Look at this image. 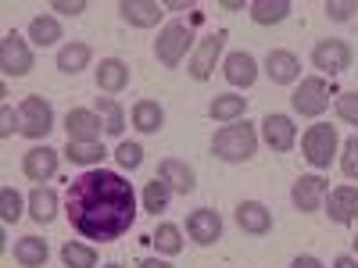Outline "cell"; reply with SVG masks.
Returning a JSON list of instances; mask_svg holds the SVG:
<instances>
[{
  "label": "cell",
  "instance_id": "cell-1",
  "mask_svg": "<svg viewBox=\"0 0 358 268\" xmlns=\"http://www.w3.org/2000/svg\"><path fill=\"white\" fill-rule=\"evenodd\" d=\"M69 222L83 240H122L136 222V193L118 172L90 168L69 186Z\"/></svg>",
  "mask_w": 358,
  "mask_h": 268
},
{
  "label": "cell",
  "instance_id": "cell-2",
  "mask_svg": "<svg viewBox=\"0 0 358 268\" xmlns=\"http://www.w3.org/2000/svg\"><path fill=\"white\" fill-rule=\"evenodd\" d=\"M255 151H258V133H255L251 122H244V118L219 129L215 140H212V154L222 158V161H248V158H255Z\"/></svg>",
  "mask_w": 358,
  "mask_h": 268
},
{
  "label": "cell",
  "instance_id": "cell-3",
  "mask_svg": "<svg viewBox=\"0 0 358 268\" xmlns=\"http://www.w3.org/2000/svg\"><path fill=\"white\" fill-rule=\"evenodd\" d=\"M50 129H54V107H50V100L40 97V94L25 97L22 107H18V133L29 136V140H43V136H50Z\"/></svg>",
  "mask_w": 358,
  "mask_h": 268
},
{
  "label": "cell",
  "instance_id": "cell-4",
  "mask_svg": "<svg viewBox=\"0 0 358 268\" xmlns=\"http://www.w3.org/2000/svg\"><path fill=\"white\" fill-rule=\"evenodd\" d=\"M190 47H194V33H190L187 22H169L158 33V40H155V54H158V61L165 68H176L187 57Z\"/></svg>",
  "mask_w": 358,
  "mask_h": 268
},
{
  "label": "cell",
  "instance_id": "cell-5",
  "mask_svg": "<svg viewBox=\"0 0 358 268\" xmlns=\"http://www.w3.org/2000/svg\"><path fill=\"white\" fill-rule=\"evenodd\" d=\"M290 104H294V111L301 118H319L326 107H330V86H326L322 75H308V79H301V86L294 89Z\"/></svg>",
  "mask_w": 358,
  "mask_h": 268
},
{
  "label": "cell",
  "instance_id": "cell-6",
  "mask_svg": "<svg viewBox=\"0 0 358 268\" xmlns=\"http://www.w3.org/2000/svg\"><path fill=\"white\" fill-rule=\"evenodd\" d=\"M301 151H305L308 165H315V168H330V161L337 158V129H334V126H326V122L312 126V129L305 133V140H301Z\"/></svg>",
  "mask_w": 358,
  "mask_h": 268
},
{
  "label": "cell",
  "instance_id": "cell-7",
  "mask_svg": "<svg viewBox=\"0 0 358 268\" xmlns=\"http://www.w3.org/2000/svg\"><path fill=\"white\" fill-rule=\"evenodd\" d=\"M0 72L8 79L33 72V50H29V43L18 33H4V40H0Z\"/></svg>",
  "mask_w": 358,
  "mask_h": 268
},
{
  "label": "cell",
  "instance_id": "cell-8",
  "mask_svg": "<svg viewBox=\"0 0 358 268\" xmlns=\"http://www.w3.org/2000/svg\"><path fill=\"white\" fill-rule=\"evenodd\" d=\"M222 47H226V33H212V36H204V40L197 43L194 57H190V65H187L190 79H197V82L212 79V72H215V61L222 57Z\"/></svg>",
  "mask_w": 358,
  "mask_h": 268
},
{
  "label": "cell",
  "instance_id": "cell-9",
  "mask_svg": "<svg viewBox=\"0 0 358 268\" xmlns=\"http://www.w3.org/2000/svg\"><path fill=\"white\" fill-rule=\"evenodd\" d=\"M351 47L344 43V40H319L315 47H312V65L319 68V72H330V75H337V72H344V68H351Z\"/></svg>",
  "mask_w": 358,
  "mask_h": 268
},
{
  "label": "cell",
  "instance_id": "cell-10",
  "mask_svg": "<svg viewBox=\"0 0 358 268\" xmlns=\"http://www.w3.org/2000/svg\"><path fill=\"white\" fill-rule=\"evenodd\" d=\"M65 129H69V143H101L104 118H101L97 111L76 107V111L65 114Z\"/></svg>",
  "mask_w": 358,
  "mask_h": 268
},
{
  "label": "cell",
  "instance_id": "cell-11",
  "mask_svg": "<svg viewBox=\"0 0 358 268\" xmlns=\"http://www.w3.org/2000/svg\"><path fill=\"white\" fill-rule=\"evenodd\" d=\"M262 136L276 154H287L297 140V126L290 122V114H265L262 118Z\"/></svg>",
  "mask_w": 358,
  "mask_h": 268
},
{
  "label": "cell",
  "instance_id": "cell-12",
  "mask_svg": "<svg viewBox=\"0 0 358 268\" xmlns=\"http://www.w3.org/2000/svg\"><path fill=\"white\" fill-rule=\"evenodd\" d=\"M187 232H190V240L201 244V247L215 244L219 236H222V218H219V211H212V207H197V211H190Z\"/></svg>",
  "mask_w": 358,
  "mask_h": 268
},
{
  "label": "cell",
  "instance_id": "cell-13",
  "mask_svg": "<svg viewBox=\"0 0 358 268\" xmlns=\"http://www.w3.org/2000/svg\"><path fill=\"white\" fill-rule=\"evenodd\" d=\"M322 197H326V179L322 175H301L294 183V190H290V200H294V207L297 211H319L322 207Z\"/></svg>",
  "mask_w": 358,
  "mask_h": 268
},
{
  "label": "cell",
  "instance_id": "cell-14",
  "mask_svg": "<svg viewBox=\"0 0 358 268\" xmlns=\"http://www.w3.org/2000/svg\"><path fill=\"white\" fill-rule=\"evenodd\" d=\"M326 215L337 225H351L358 218V190L355 186H337L326 197Z\"/></svg>",
  "mask_w": 358,
  "mask_h": 268
},
{
  "label": "cell",
  "instance_id": "cell-15",
  "mask_svg": "<svg viewBox=\"0 0 358 268\" xmlns=\"http://www.w3.org/2000/svg\"><path fill=\"white\" fill-rule=\"evenodd\" d=\"M118 15H122V22H129L136 29H151V25L162 22L165 4H158V0H122V4H118Z\"/></svg>",
  "mask_w": 358,
  "mask_h": 268
},
{
  "label": "cell",
  "instance_id": "cell-16",
  "mask_svg": "<svg viewBox=\"0 0 358 268\" xmlns=\"http://www.w3.org/2000/svg\"><path fill=\"white\" fill-rule=\"evenodd\" d=\"M222 75H226L229 86H255L258 61L248 50H233V54H226V61H222Z\"/></svg>",
  "mask_w": 358,
  "mask_h": 268
},
{
  "label": "cell",
  "instance_id": "cell-17",
  "mask_svg": "<svg viewBox=\"0 0 358 268\" xmlns=\"http://www.w3.org/2000/svg\"><path fill=\"white\" fill-rule=\"evenodd\" d=\"M265 72L276 86H290V82L301 79V61H297V54H290V50H268Z\"/></svg>",
  "mask_w": 358,
  "mask_h": 268
},
{
  "label": "cell",
  "instance_id": "cell-18",
  "mask_svg": "<svg viewBox=\"0 0 358 268\" xmlns=\"http://www.w3.org/2000/svg\"><path fill=\"white\" fill-rule=\"evenodd\" d=\"M236 225L251 236H265V232H273V211L262 200H244L236 207Z\"/></svg>",
  "mask_w": 358,
  "mask_h": 268
},
{
  "label": "cell",
  "instance_id": "cell-19",
  "mask_svg": "<svg viewBox=\"0 0 358 268\" xmlns=\"http://www.w3.org/2000/svg\"><path fill=\"white\" fill-rule=\"evenodd\" d=\"M158 175L169 183V190L172 193H194L197 190V175H194V168L187 165V161H179V158H165L162 165H158Z\"/></svg>",
  "mask_w": 358,
  "mask_h": 268
},
{
  "label": "cell",
  "instance_id": "cell-20",
  "mask_svg": "<svg viewBox=\"0 0 358 268\" xmlns=\"http://www.w3.org/2000/svg\"><path fill=\"white\" fill-rule=\"evenodd\" d=\"M22 172L33 179V183H47V179L57 172V151L54 147H33V151H25Z\"/></svg>",
  "mask_w": 358,
  "mask_h": 268
},
{
  "label": "cell",
  "instance_id": "cell-21",
  "mask_svg": "<svg viewBox=\"0 0 358 268\" xmlns=\"http://www.w3.org/2000/svg\"><path fill=\"white\" fill-rule=\"evenodd\" d=\"M126 86H129V65L122 57H104L97 68V89H104V94H122Z\"/></svg>",
  "mask_w": 358,
  "mask_h": 268
},
{
  "label": "cell",
  "instance_id": "cell-22",
  "mask_svg": "<svg viewBox=\"0 0 358 268\" xmlns=\"http://www.w3.org/2000/svg\"><path fill=\"white\" fill-rule=\"evenodd\" d=\"M50 258V247L47 240H40V236H22V240L15 244V261L22 268H43Z\"/></svg>",
  "mask_w": 358,
  "mask_h": 268
},
{
  "label": "cell",
  "instance_id": "cell-23",
  "mask_svg": "<svg viewBox=\"0 0 358 268\" xmlns=\"http://www.w3.org/2000/svg\"><path fill=\"white\" fill-rule=\"evenodd\" d=\"M208 114H212L215 122H226V126H233V122H241V118L248 114V97L222 94V97H215L212 104H208Z\"/></svg>",
  "mask_w": 358,
  "mask_h": 268
},
{
  "label": "cell",
  "instance_id": "cell-24",
  "mask_svg": "<svg viewBox=\"0 0 358 268\" xmlns=\"http://www.w3.org/2000/svg\"><path fill=\"white\" fill-rule=\"evenodd\" d=\"M54 215H57V193L50 186H36L29 193V218L47 225V222H54Z\"/></svg>",
  "mask_w": 358,
  "mask_h": 268
},
{
  "label": "cell",
  "instance_id": "cell-25",
  "mask_svg": "<svg viewBox=\"0 0 358 268\" xmlns=\"http://www.w3.org/2000/svg\"><path fill=\"white\" fill-rule=\"evenodd\" d=\"M165 126V111L158 100H136L133 104V129L140 133H158Z\"/></svg>",
  "mask_w": 358,
  "mask_h": 268
},
{
  "label": "cell",
  "instance_id": "cell-26",
  "mask_svg": "<svg viewBox=\"0 0 358 268\" xmlns=\"http://www.w3.org/2000/svg\"><path fill=\"white\" fill-rule=\"evenodd\" d=\"M90 57H94L90 43H69V47L57 50V68H62L65 75H79L90 65Z\"/></svg>",
  "mask_w": 358,
  "mask_h": 268
},
{
  "label": "cell",
  "instance_id": "cell-27",
  "mask_svg": "<svg viewBox=\"0 0 358 268\" xmlns=\"http://www.w3.org/2000/svg\"><path fill=\"white\" fill-rule=\"evenodd\" d=\"M290 11H294L290 0H255V4H251V18H255L258 25H276V22H283Z\"/></svg>",
  "mask_w": 358,
  "mask_h": 268
},
{
  "label": "cell",
  "instance_id": "cell-28",
  "mask_svg": "<svg viewBox=\"0 0 358 268\" xmlns=\"http://www.w3.org/2000/svg\"><path fill=\"white\" fill-rule=\"evenodd\" d=\"M97 114L104 118V133L108 136H122L126 129V111L115 97H97Z\"/></svg>",
  "mask_w": 358,
  "mask_h": 268
},
{
  "label": "cell",
  "instance_id": "cell-29",
  "mask_svg": "<svg viewBox=\"0 0 358 268\" xmlns=\"http://www.w3.org/2000/svg\"><path fill=\"white\" fill-rule=\"evenodd\" d=\"M29 40H33L36 47H54L57 40H62V25H57V18L50 15H40L29 22Z\"/></svg>",
  "mask_w": 358,
  "mask_h": 268
},
{
  "label": "cell",
  "instance_id": "cell-30",
  "mask_svg": "<svg viewBox=\"0 0 358 268\" xmlns=\"http://www.w3.org/2000/svg\"><path fill=\"white\" fill-rule=\"evenodd\" d=\"M169 197H172V190H169V183L162 175H155L151 183L143 186V211H151V215H158V211H165L169 207Z\"/></svg>",
  "mask_w": 358,
  "mask_h": 268
},
{
  "label": "cell",
  "instance_id": "cell-31",
  "mask_svg": "<svg viewBox=\"0 0 358 268\" xmlns=\"http://www.w3.org/2000/svg\"><path fill=\"white\" fill-rule=\"evenodd\" d=\"M104 154H108V151H104L101 143H69V147H65V158H69L72 165H83V168L101 165Z\"/></svg>",
  "mask_w": 358,
  "mask_h": 268
},
{
  "label": "cell",
  "instance_id": "cell-32",
  "mask_svg": "<svg viewBox=\"0 0 358 268\" xmlns=\"http://www.w3.org/2000/svg\"><path fill=\"white\" fill-rule=\"evenodd\" d=\"M62 261L69 268H97V251L94 247H86V244H65L62 247Z\"/></svg>",
  "mask_w": 358,
  "mask_h": 268
},
{
  "label": "cell",
  "instance_id": "cell-33",
  "mask_svg": "<svg viewBox=\"0 0 358 268\" xmlns=\"http://www.w3.org/2000/svg\"><path fill=\"white\" fill-rule=\"evenodd\" d=\"M151 240H155V247L162 254H179L183 251V232H179V225H172V222H162Z\"/></svg>",
  "mask_w": 358,
  "mask_h": 268
},
{
  "label": "cell",
  "instance_id": "cell-34",
  "mask_svg": "<svg viewBox=\"0 0 358 268\" xmlns=\"http://www.w3.org/2000/svg\"><path fill=\"white\" fill-rule=\"evenodd\" d=\"M0 218H4V225H15L22 218V193L15 186L0 190Z\"/></svg>",
  "mask_w": 358,
  "mask_h": 268
},
{
  "label": "cell",
  "instance_id": "cell-35",
  "mask_svg": "<svg viewBox=\"0 0 358 268\" xmlns=\"http://www.w3.org/2000/svg\"><path fill=\"white\" fill-rule=\"evenodd\" d=\"M115 161L122 165V168H140L143 165V147L140 143H118V151H115Z\"/></svg>",
  "mask_w": 358,
  "mask_h": 268
},
{
  "label": "cell",
  "instance_id": "cell-36",
  "mask_svg": "<svg viewBox=\"0 0 358 268\" xmlns=\"http://www.w3.org/2000/svg\"><path fill=\"white\" fill-rule=\"evenodd\" d=\"M358 11V0H326V18L330 22H351Z\"/></svg>",
  "mask_w": 358,
  "mask_h": 268
},
{
  "label": "cell",
  "instance_id": "cell-37",
  "mask_svg": "<svg viewBox=\"0 0 358 268\" xmlns=\"http://www.w3.org/2000/svg\"><path fill=\"white\" fill-rule=\"evenodd\" d=\"M341 168H344V175H348V179H355V183H358V136H351V140L344 143Z\"/></svg>",
  "mask_w": 358,
  "mask_h": 268
},
{
  "label": "cell",
  "instance_id": "cell-38",
  "mask_svg": "<svg viewBox=\"0 0 358 268\" xmlns=\"http://www.w3.org/2000/svg\"><path fill=\"white\" fill-rule=\"evenodd\" d=\"M337 114H341V122L358 126V94H341L337 97Z\"/></svg>",
  "mask_w": 358,
  "mask_h": 268
},
{
  "label": "cell",
  "instance_id": "cell-39",
  "mask_svg": "<svg viewBox=\"0 0 358 268\" xmlns=\"http://www.w3.org/2000/svg\"><path fill=\"white\" fill-rule=\"evenodd\" d=\"M15 129H18V114H15V111H11L8 104H0V136L8 140V136H11Z\"/></svg>",
  "mask_w": 358,
  "mask_h": 268
},
{
  "label": "cell",
  "instance_id": "cell-40",
  "mask_svg": "<svg viewBox=\"0 0 358 268\" xmlns=\"http://www.w3.org/2000/svg\"><path fill=\"white\" fill-rule=\"evenodd\" d=\"M50 11H57V15H83L86 11V0H54L50 4Z\"/></svg>",
  "mask_w": 358,
  "mask_h": 268
},
{
  "label": "cell",
  "instance_id": "cell-41",
  "mask_svg": "<svg viewBox=\"0 0 358 268\" xmlns=\"http://www.w3.org/2000/svg\"><path fill=\"white\" fill-rule=\"evenodd\" d=\"M290 268H326L319 258H312V254H301V258H294L290 261Z\"/></svg>",
  "mask_w": 358,
  "mask_h": 268
},
{
  "label": "cell",
  "instance_id": "cell-42",
  "mask_svg": "<svg viewBox=\"0 0 358 268\" xmlns=\"http://www.w3.org/2000/svg\"><path fill=\"white\" fill-rule=\"evenodd\" d=\"M334 268H358V258H351V254H341V258L334 261Z\"/></svg>",
  "mask_w": 358,
  "mask_h": 268
},
{
  "label": "cell",
  "instance_id": "cell-43",
  "mask_svg": "<svg viewBox=\"0 0 358 268\" xmlns=\"http://www.w3.org/2000/svg\"><path fill=\"white\" fill-rule=\"evenodd\" d=\"M140 268H172V265H169V261H158V258H143Z\"/></svg>",
  "mask_w": 358,
  "mask_h": 268
},
{
  "label": "cell",
  "instance_id": "cell-44",
  "mask_svg": "<svg viewBox=\"0 0 358 268\" xmlns=\"http://www.w3.org/2000/svg\"><path fill=\"white\" fill-rule=\"evenodd\" d=\"M222 11H244L241 0H222Z\"/></svg>",
  "mask_w": 358,
  "mask_h": 268
},
{
  "label": "cell",
  "instance_id": "cell-45",
  "mask_svg": "<svg viewBox=\"0 0 358 268\" xmlns=\"http://www.w3.org/2000/svg\"><path fill=\"white\" fill-rule=\"evenodd\" d=\"M190 4H183V0H169V4H165V11H187Z\"/></svg>",
  "mask_w": 358,
  "mask_h": 268
},
{
  "label": "cell",
  "instance_id": "cell-46",
  "mask_svg": "<svg viewBox=\"0 0 358 268\" xmlns=\"http://www.w3.org/2000/svg\"><path fill=\"white\" fill-rule=\"evenodd\" d=\"M351 244H355V254H358V236H355V240H351Z\"/></svg>",
  "mask_w": 358,
  "mask_h": 268
},
{
  "label": "cell",
  "instance_id": "cell-47",
  "mask_svg": "<svg viewBox=\"0 0 358 268\" xmlns=\"http://www.w3.org/2000/svg\"><path fill=\"white\" fill-rule=\"evenodd\" d=\"M104 268H122V265H104Z\"/></svg>",
  "mask_w": 358,
  "mask_h": 268
}]
</instances>
